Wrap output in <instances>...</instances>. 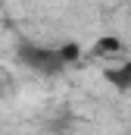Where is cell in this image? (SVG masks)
Listing matches in <instances>:
<instances>
[{"label":"cell","mask_w":131,"mask_h":135,"mask_svg":"<svg viewBox=\"0 0 131 135\" xmlns=\"http://www.w3.org/2000/svg\"><path fill=\"white\" fill-rule=\"evenodd\" d=\"M16 57H19L22 66H28L37 75H59L69 66L63 60V54H59V47H44V44H34V41H22Z\"/></svg>","instance_id":"6da1fadb"},{"label":"cell","mask_w":131,"mask_h":135,"mask_svg":"<svg viewBox=\"0 0 131 135\" xmlns=\"http://www.w3.org/2000/svg\"><path fill=\"white\" fill-rule=\"evenodd\" d=\"M106 82L119 91H131V60L119 63L116 69H106Z\"/></svg>","instance_id":"7a4b0ae2"},{"label":"cell","mask_w":131,"mask_h":135,"mask_svg":"<svg viewBox=\"0 0 131 135\" xmlns=\"http://www.w3.org/2000/svg\"><path fill=\"white\" fill-rule=\"evenodd\" d=\"M122 38H116V35H100L97 41H94V54L97 57H116V54H122Z\"/></svg>","instance_id":"3957f363"},{"label":"cell","mask_w":131,"mask_h":135,"mask_svg":"<svg viewBox=\"0 0 131 135\" xmlns=\"http://www.w3.org/2000/svg\"><path fill=\"white\" fill-rule=\"evenodd\" d=\"M59 54H63V60H66V63H75V60L81 57V47H78L75 41H69V44H63V47H59Z\"/></svg>","instance_id":"277c9868"}]
</instances>
